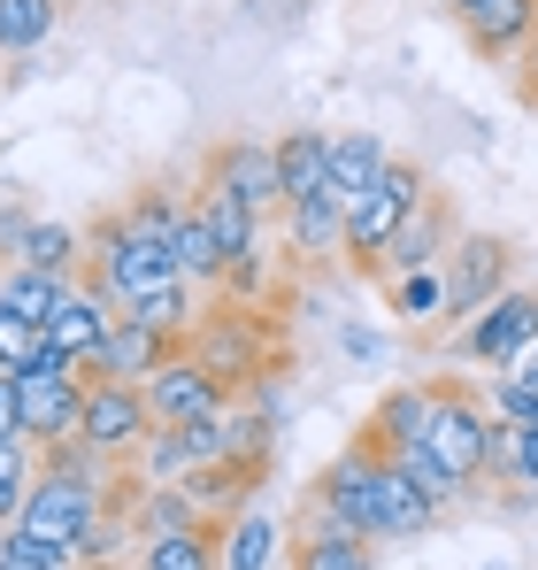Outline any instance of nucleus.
<instances>
[{
  "label": "nucleus",
  "instance_id": "obj_1",
  "mask_svg": "<svg viewBox=\"0 0 538 570\" xmlns=\"http://www.w3.org/2000/svg\"><path fill=\"white\" fill-rule=\"evenodd\" d=\"M323 509H339L355 532H369V540H424L431 524H439V509L400 478V463L361 432L355 448H339L323 471H316V485H308Z\"/></svg>",
  "mask_w": 538,
  "mask_h": 570
},
{
  "label": "nucleus",
  "instance_id": "obj_2",
  "mask_svg": "<svg viewBox=\"0 0 538 570\" xmlns=\"http://www.w3.org/2000/svg\"><path fill=\"white\" fill-rule=\"evenodd\" d=\"M162 278H178V271H170V239L139 232L123 208H116V216H100V224L86 232V285L116 308V316H123L139 293H155Z\"/></svg>",
  "mask_w": 538,
  "mask_h": 570
},
{
  "label": "nucleus",
  "instance_id": "obj_3",
  "mask_svg": "<svg viewBox=\"0 0 538 570\" xmlns=\"http://www.w3.org/2000/svg\"><path fill=\"white\" fill-rule=\"evenodd\" d=\"M116 509V485L108 478H70V471H39L31 485V501H23V532H39V540H54V548H70L78 563H86V540L92 524Z\"/></svg>",
  "mask_w": 538,
  "mask_h": 570
},
{
  "label": "nucleus",
  "instance_id": "obj_4",
  "mask_svg": "<svg viewBox=\"0 0 538 570\" xmlns=\"http://www.w3.org/2000/svg\"><path fill=\"white\" fill-rule=\"evenodd\" d=\"M185 347H192V363H208L231 393H247L262 371H277V347H269L262 308H239V301L208 308V316L192 324V340H185Z\"/></svg>",
  "mask_w": 538,
  "mask_h": 570
},
{
  "label": "nucleus",
  "instance_id": "obj_5",
  "mask_svg": "<svg viewBox=\"0 0 538 570\" xmlns=\"http://www.w3.org/2000/svg\"><path fill=\"white\" fill-rule=\"evenodd\" d=\"M424 193H431L424 163H400V155H392V163H385V178L347 200V263H355V271H377L385 239L408 224V208H416Z\"/></svg>",
  "mask_w": 538,
  "mask_h": 570
},
{
  "label": "nucleus",
  "instance_id": "obj_6",
  "mask_svg": "<svg viewBox=\"0 0 538 570\" xmlns=\"http://www.w3.org/2000/svg\"><path fill=\"white\" fill-rule=\"evenodd\" d=\"M439 271H447V324H469L485 301H500L516 285V247L500 232H454Z\"/></svg>",
  "mask_w": 538,
  "mask_h": 570
},
{
  "label": "nucleus",
  "instance_id": "obj_7",
  "mask_svg": "<svg viewBox=\"0 0 538 570\" xmlns=\"http://www.w3.org/2000/svg\"><path fill=\"white\" fill-rule=\"evenodd\" d=\"M155 432V409H147V385L123 379H86V416H78V440L100 448L108 463H131Z\"/></svg>",
  "mask_w": 538,
  "mask_h": 570
},
{
  "label": "nucleus",
  "instance_id": "obj_8",
  "mask_svg": "<svg viewBox=\"0 0 538 570\" xmlns=\"http://www.w3.org/2000/svg\"><path fill=\"white\" fill-rule=\"evenodd\" d=\"M16 393H23V440H70L78 432V416H86V371L54 347L47 363H31V371H16Z\"/></svg>",
  "mask_w": 538,
  "mask_h": 570
},
{
  "label": "nucleus",
  "instance_id": "obj_9",
  "mask_svg": "<svg viewBox=\"0 0 538 570\" xmlns=\"http://www.w3.org/2000/svg\"><path fill=\"white\" fill-rule=\"evenodd\" d=\"M200 186L247 200L255 216H285V178H277V139H216L200 163Z\"/></svg>",
  "mask_w": 538,
  "mask_h": 570
},
{
  "label": "nucleus",
  "instance_id": "obj_10",
  "mask_svg": "<svg viewBox=\"0 0 538 570\" xmlns=\"http://www.w3.org/2000/svg\"><path fill=\"white\" fill-rule=\"evenodd\" d=\"M424 448L461 471L469 485L485 478V448H492V409L469 393V385H439V401H431V424H424Z\"/></svg>",
  "mask_w": 538,
  "mask_h": 570
},
{
  "label": "nucleus",
  "instance_id": "obj_11",
  "mask_svg": "<svg viewBox=\"0 0 538 570\" xmlns=\"http://www.w3.org/2000/svg\"><path fill=\"white\" fill-rule=\"evenodd\" d=\"M223 463V416H192V424H155L147 448L131 455L139 485H178V478Z\"/></svg>",
  "mask_w": 538,
  "mask_h": 570
},
{
  "label": "nucleus",
  "instance_id": "obj_12",
  "mask_svg": "<svg viewBox=\"0 0 538 570\" xmlns=\"http://www.w3.org/2000/svg\"><path fill=\"white\" fill-rule=\"evenodd\" d=\"M531 340H538V285H508L500 301H485V308L461 324V355H477V363H492V371H508Z\"/></svg>",
  "mask_w": 538,
  "mask_h": 570
},
{
  "label": "nucleus",
  "instance_id": "obj_13",
  "mask_svg": "<svg viewBox=\"0 0 538 570\" xmlns=\"http://www.w3.org/2000/svg\"><path fill=\"white\" fill-rule=\"evenodd\" d=\"M147 409L155 424H192V416H223L231 409V385L216 379L208 363H192V347H178L155 379H147Z\"/></svg>",
  "mask_w": 538,
  "mask_h": 570
},
{
  "label": "nucleus",
  "instance_id": "obj_14",
  "mask_svg": "<svg viewBox=\"0 0 538 570\" xmlns=\"http://www.w3.org/2000/svg\"><path fill=\"white\" fill-rule=\"evenodd\" d=\"M454 208H447V193H424L416 208H408V224L385 239V255H377V278H408V271H439L447 263V247H454Z\"/></svg>",
  "mask_w": 538,
  "mask_h": 570
},
{
  "label": "nucleus",
  "instance_id": "obj_15",
  "mask_svg": "<svg viewBox=\"0 0 538 570\" xmlns=\"http://www.w3.org/2000/svg\"><path fill=\"white\" fill-rule=\"evenodd\" d=\"M454 23L485 62H524L538 39V0H477V8H454Z\"/></svg>",
  "mask_w": 538,
  "mask_h": 570
},
{
  "label": "nucleus",
  "instance_id": "obj_16",
  "mask_svg": "<svg viewBox=\"0 0 538 570\" xmlns=\"http://www.w3.org/2000/svg\"><path fill=\"white\" fill-rule=\"evenodd\" d=\"M108 332H116V308H108L86 278H70V285H62V301H54V316H47V340H54V347H62V355L92 379V363H100Z\"/></svg>",
  "mask_w": 538,
  "mask_h": 570
},
{
  "label": "nucleus",
  "instance_id": "obj_17",
  "mask_svg": "<svg viewBox=\"0 0 538 570\" xmlns=\"http://www.w3.org/2000/svg\"><path fill=\"white\" fill-rule=\"evenodd\" d=\"M285 247L300 263H347V200L339 193L285 200Z\"/></svg>",
  "mask_w": 538,
  "mask_h": 570
},
{
  "label": "nucleus",
  "instance_id": "obj_18",
  "mask_svg": "<svg viewBox=\"0 0 538 570\" xmlns=\"http://www.w3.org/2000/svg\"><path fill=\"white\" fill-rule=\"evenodd\" d=\"M185 340L170 332H155V324H131V316H116V332H108V347H100V363H92V379H123V385H147L170 355H178Z\"/></svg>",
  "mask_w": 538,
  "mask_h": 570
},
{
  "label": "nucleus",
  "instance_id": "obj_19",
  "mask_svg": "<svg viewBox=\"0 0 538 570\" xmlns=\"http://www.w3.org/2000/svg\"><path fill=\"white\" fill-rule=\"evenodd\" d=\"M277 556H285V532L269 509H239L216 524V570H269Z\"/></svg>",
  "mask_w": 538,
  "mask_h": 570
},
{
  "label": "nucleus",
  "instance_id": "obj_20",
  "mask_svg": "<svg viewBox=\"0 0 538 570\" xmlns=\"http://www.w3.org/2000/svg\"><path fill=\"white\" fill-rule=\"evenodd\" d=\"M277 178H285V200H308V193H331V131L316 124H292L277 131Z\"/></svg>",
  "mask_w": 538,
  "mask_h": 570
},
{
  "label": "nucleus",
  "instance_id": "obj_21",
  "mask_svg": "<svg viewBox=\"0 0 538 570\" xmlns=\"http://www.w3.org/2000/svg\"><path fill=\"white\" fill-rule=\"evenodd\" d=\"M170 271H178L192 293H216V278H223V239H216V224L200 216V200L185 208V224L170 232Z\"/></svg>",
  "mask_w": 538,
  "mask_h": 570
},
{
  "label": "nucleus",
  "instance_id": "obj_22",
  "mask_svg": "<svg viewBox=\"0 0 538 570\" xmlns=\"http://www.w3.org/2000/svg\"><path fill=\"white\" fill-rule=\"evenodd\" d=\"M431 401H439V385H392L377 409H369V440L392 455V448H408V440H424V424H431Z\"/></svg>",
  "mask_w": 538,
  "mask_h": 570
},
{
  "label": "nucleus",
  "instance_id": "obj_23",
  "mask_svg": "<svg viewBox=\"0 0 538 570\" xmlns=\"http://www.w3.org/2000/svg\"><path fill=\"white\" fill-rule=\"evenodd\" d=\"M385 163H392V147L377 139V131H331V178L323 186L339 193V200H355L385 178Z\"/></svg>",
  "mask_w": 538,
  "mask_h": 570
},
{
  "label": "nucleus",
  "instance_id": "obj_24",
  "mask_svg": "<svg viewBox=\"0 0 538 570\" xmlns=\"http://www.w3.org/2000/svg\"><path fill=\"white\" fill-rule=\"evenodd\" d=\"M131 524H139V540H162V532H192V524H216V517L192 501V485H139Z\"/></svg>",
  "mask_w": 538,
  "mask_h": 570
},
{
  "label": "nucleus",
  "instance_id": "obj_25",
  "mask_svg": "<svg viewBox=\"0 0 538 570\" xmlns=\"http://www.w3.org/2000/svg\"><path fill=\"white\" fill-rule=\"evenodd\" d=\"M178 485H192V501L223 524V517H239V509H255V485H262V471L255 463H208V471H192V478H178Z\"/></svg>",
  "mask_w": 538,
  "mask_h": 570
},
{
  "label": "nucleus",
  "instance_id": "obj_26",
  "mask_svg": "<svg viewBox=\"0 0 538 570\" xmlns=\"http://www.w3.org/2000/svg\"><path fill=\"white\" fill-rule=\"evenodd\" d=\"M16 263H31V271H47V278H86V232H78V224L39 216V224H31V239L16 247Z\"/></svg>",
  "mask_w": 538,
  "mask_h": 570
},
{
  "label": "nucleus",
  "instance_id": "obj_27",
  "mask_svg": "<svg viewBox=\"0 0 538 570\" xmlns=\"http://www.w3.org/2000/svg\"><path fill=\"white\" fill-rule=\"evenodd\" d=\"M392 463H400V478H408V485H416V493H424V501H431L439 517H447L454 501H469V478H461V471H447V463H439V455H431L424 440L392 448Z\"/></svg>",
  "mask_w": 538,
  "mask_h": 570
},
{
  "label": "nucleus",
  "instance_id": "obj_28",
  "mask_svg": "<svg viewBox=\"0 0 538 570\" xmlns=\"http://www.w3.org/2000/svg\"><path fill=\"white\" fill-rule=\"evenodd\" d=\"M62 285H70V278H47V271H31V263H0V308L47 324L54 301H62Z\"/></svg>",
  "mask_w": 538,
  "mask_h": 570
},
{
  "label": "nucleus",
  "instance_id": "obj_29",
  "mask_svg": "<svg viewBox=\"0 0 538 570\" xmlns=\"http://www.w3.org/2000/svg\"><path fill=\"white\" fill-rule=\"evenodd\" d=\"M123 316H131V324H155V332H170V340H192V324H200V308H192V285H185V278H162L155 293H139Z\"/></svg>",
  "mask_w": 538,
  "mask_h": 570
},
{
  "label": "nucleus",
  "instance_id": "obj_30",
  "mask_svg": "<svg viewBox=\"0 0 538 570\" xmlns=\"http://www.w3.org/2000/svg\"><path fill=\"white\" fill-rule=\"evenodd\" d=\"M139 570H216V524H192V532L139 540Z\"/></svg>",
  "mask_w": 538,
  "mask_h": 570
},
{
  "label": "nucleus",
  "instance_id": "obj_31",
  "mask_svg": "<svg viewBox=\"0 0 538 570\" xmlns=\"http://www.w3.org/2000/svg\"><path fill=\"white\" fill-rule=\"evenodd\" d=\"M192 200H200V216L216 224L223 255H247V247H262V216H255L247 200H231V193H216V186H192Z\"/></svg>",
  "mask_w": 538,
  "mask_h": 570
},
{
  "label": "nucleus",
  "instance_id": "obj_32",
  "mask_svg": "<svg viewBox=\"0 0 538 570\" xmlns=\"http://www.w3.org/2000/svg\"><path fill=\"white\" fill-rule=\"evenodd\" d=\"M385 293H392V316H400V324H447V271L385 278Z\"/></svg>",
  "mask_w": 538,
  "mask_h": 570
},
{
  "label": "nucleus",
  "instance_id": "obj_33",
  "mask_svg": "<svg viewBox=\"0 0 538 570\" xmlns=\"http://www.w3.org/2000/svg\"><path fill=\"white\" fill-rule=\"evenodd\" d=\"M31 485H39V440H0V532L23 517Z\"/></svg>",
  "mask_w": 538,
  "mask_h": 570
},
{
  "label": "nucleus",
  "instance_id": "obj_34",
  "mask_svg": "<svg viewBox=\"0 0 538 570\" xmlns=\"http://www.w3.org/2000/svg\"><path fill=\"white\" fill-rule=\"evenodd\" d=\"M54 0H0V55H31L54 39Z\"/></svg>",
  "mask_w": 538,
  "mask_h": 570
},
{
  "label": "nucleus",
  "instance_id": "obj_35",
  "mask_svg": "<svg viewBox=\"0 0 538 570\" xmlns=\"http://www.w3.org/2000/svg\"><path fill=\"white\" fill-rule=\"evenodd\" d=\"M277 432H285V424H269V416H255V409H223V455H231V463H255V471H269Z\"/></svg>",
  "mask_w": 538,
  "mask_h": 570
},
{
  "label": "nucleus",
  "instance_id": "obj_36",
  "mask_svg": "<svg viewBox=\"0 0 538 570\" xmlns=\"http://www.w3.org/2000/svg\"><path fill=\"white\" fill-rule=\"evenodd\" d=\"M223 301H239V308H262L269 301V247H247V255H223V278H216Z\"/></svg>",
  "mask_w": 538,
  "mask_h": 570
},
{
  "label": "nucleus",
  "instance_id": "obj_37",
  "mask_svg": "<svg viewBox=\"0 0 538 570\" xmlns=\"http://www.w3.org/2000/svg\"><path fill=\"white\" fill-rule=\"evenodd\" d=\"M47 355H54L47 324H31V316H8V308H0V371H31V363H47Z\"/></svg>",
  "mask_w": 538,
  "mask_h": 570
},
{
  "label": "nucleus",
  "instance_id": "obj_38",
  "mask_svg": "<svg viewBox=\"0 0 538 570\" xmlns=\"http://www.w3.org/2000/svg\"><path fill=\"white\" fill-rule=\"evenodd\" d=\"M185 208H192V200H185L178 186H147L139 200H131V208H123V216H131L139 232H155V239H170V232L185 224Z\"/></svg>",
  "mask_w": 538,
  "mask_h": 570
},
{
  "label": "nucleus",
  "instance_id": "obj_39",
  "mask_svg": "<svg viewBox=\"0 0 538 570\" xmlns=\"http://www.w3.org/2000/svg\"><path fill=\"white\" fill-rule=\"evenodd\" d=\"M139 540V524H131V509H108L100 524H92L86 540V570H123V548Z\"/></svg>",
  "mask_w": 538,
  "mask_h": 570
},
{
  "label": "nucleus",
  "instance_id": "obj_40",
  "mask_svg": "<svg viewBox=\"0 0 538 570\" xmlns=\"http://www.w3.org/2000/svg\"><path fill=\"white\" fill-rule=\"evenodd\" d=\"M0 556H16L23 570H70V563H78L70 548H54V540H39V532H23V524H8V532H0Z\"/></svg>",
  "mask_w": 538,
  "mask_h": 570
},
{
  "label": "nucleus",
  "instance_id": "obj_41",
  "mask_svg": "<svg viewBox=\"0 0 538 570\" xmlns=\"http://www.w3.org/2000/svg\"><path fill=\"white\" fill-rule=\"evenodd\" d=\"M485 409H492L500 424H538V385H524L516 371H500V385L485 393Z\"/></svg>",
  "mask_w": 538,
  "mask_h": 570
},
{
  "label": "nucleus",
  "instance_id": "obj_42",
  "mask_svg": "<svg viewBox=\"0 0 538 570\" xmlns=\"http://www.w3.org/2000/svg\"><path fill=\"white\" fill-rule=\"evenodd\" d=\"M31 224H39V216H31L23 200H0V263H16V247L31 239Z\"/></svg>",
  "mask_w": 538,
  "mask_h": 570
},
{
  "label": "nucleus",
  "instance_id": "obj_43",
  "mask_svg": "<svg viewBox=\"0 0 538 570\" xmlns=\"http://www.w3.org/2000/svg\"><path fill=\"white\" fill-rule=\"evenodd\" d=\"M0 440H23V393H16V371H0Z\"/></svg>",
  "mask_w": 538,
  "mask_h": 570
},
{
  "label": "nucleus",
  "instance_id": "obj_44",
  "mask_svg": "<svg viewBox=\"0 0 538 570\" xmlns=\"http://www.w3.org/2000/svg\"><path fill=\"white\" fill-rule=\"evenodd\" d=\"M339 347H347V363H385V340H377L369 324H347V332H339Z\"/></svg>",
  "mask_w": 538,
  "mask_h": 570
},
{
  "label": "nucleus",
  "instance_id": "obj_45",
  "mask_svg": "<svg viewBox=\"0 0 538 570\" xmlns=\"http://www.w3.org/2000/svg\"><path fill=\"white\" fill-rule=\"evenodd\" d=\"M516 485L538 493V424H524V440H516Z\"/></svg>",
  "mask_w": 538,
  "mask_h": 570
},
{
  "label": "nucleus",
  "instance_id": "obj_46",
  "mask_svg": "<svg viewBox=\"0 0 538 570\" xmlns=\"http://www.w3.org/2000/svg\"><path fill=\"white\" fill-rule=\"evenodd\" d=\"M508 371H516V379H524V385H538V340H531V347H524V355H516V363H508Z\"/></svg>",
  "mask_w": 538,
  "mask_h": 570
},
{
  "label": "nucleus",
  "instance_id": "obj_47",
  "mask_svg": "<svg viewBox=\"0 0 538 570\" xmlns=\"http://www.w3.org/2000/svg\"><path fill=\"white\" fill-rule=\"evenodd\" d=\"M524 100L538 108V39H531V55H524Z\"/></svg>",
  "mask_w": 538,
  "mask_h": 570
},
{
  "label": "nucleus",
  "instance_id": "obj_48",
  "mask_svg": "<svg viewBox=\"0 0 538 570\" xmlns=\"http://www.w3.org/2000/svg\"><path fill=\"white\" fill-rule=\"evenodd\" d=\"M0 570H23V563H16V556H0Z\"/></svg>",
  "mask_w": 538,
  "mask_h": 570
},
{
  "label": "nucleus",
  "instance_id": "obj_49",
  "mask_svg": "<svg viewBox=\"0 0 538 570\" xmlns=\"http://www.w3.org/2000/svg\"><path fill=\"white\" fill-rule=\"evenodd\" d=\"M485 570H524V563H485Z\"/></svg>",
  "mask_w": 538,
  "mask_h": 570
},
{
  "label": "nucleus",
  "instance_id": "obj_50",
  "mask_svg": "<svg viewBox=\"0 0 538 570\" xmlns=\"http://www.w3.org/2000/svg\"><path fill=\"white\" fill-rule=\"evenodd\" d=\"M454 8H477V0H454Z\"/></svg>",
  "mask_w": 538,
  "mask_h": 570
},
{
  "label": "nucleus",
  "instance_id": "obj_51",
  "mask_svg": "<svg viewBox=\"0 0 538 570\" xmlns=\"http://www.w3.org/2000/svg\"><path fill=\"white\" fill-rule=\"evenodd\" d=\"M355 570H377V563H355Z\"/></svg>",
  "mask_w": 538,
  "mask_h": 570
},
{
  "label": "nucleus",
  "instance_id": "obj_52",
  "mask_svg": "<svg viewBox=\"0 0 538 570\" xmlns=\"http://www.w3.org/2000/svg\"><path fill=\"white\" fill-rule=\"evenodd\" d=\"M70 570H86V563H70Z\"/></svg>",
  "mask_w": 538,
  "mask_h": 570
}]
</instances>
